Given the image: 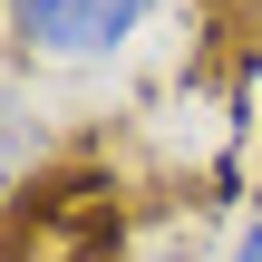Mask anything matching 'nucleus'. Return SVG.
I'll return each mask as SVG.
<instances>
[{"instance_id": "nucleus-2", "label": "nucleus", "mask_w": 262, "mask_h": 262, "mask_svg": "<svg viewBox=\"0 0 262 262\" xmlns=\"http://www.w3.org/2000/svg\"><path fill=\"white\" fill-rule=\"evenodd\" d=\"M224 262H262V214L243 224V233H233V253H224Z\"/></svg>"}, {"instance_id": "nucleus-1", "label": "nucleus", "mask_w": 262, "mask_h": 262, "mask_svg": "<svg viewBox=\"0 0 262 262\" xmlns=\"http://www.w3.org/2000/svg\"><path fill=\"white\" fill-rule=\"evenodd\" d=\"M19 49L29 58H58V68H88V58H117L165 0H0Z\"/></svg>"}]
</instances>
